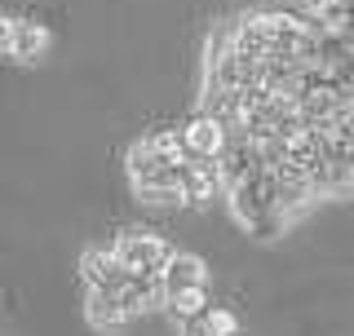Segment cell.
<instances>
[{
    "mask_svg": "<svg viewBox=\"0 0 354 336\" xmlns=\"http://www.w3.org/2000/svg\"><path fill=\"white\" fill-rule=\"evenodd\" d=\"M186 164L169 160L151 138L129 147V177L138 199H147V204H186Z\"/></svg>",
    "mask_w": 354,
    "mask_h": 336,
    "instance_id": "cell-1",
    "label": "cell"
},
{
    "mask_svg": "<svg viewBox=\"0 0 354 336\" xmlns=\"http://www.w3.org/2000/svg\"><path fill=\"white\" fill-rule=\"evenodd\" d=\"M115 252H120V261L142 279H160L164 265H169V256H173V248L164 243V234H155V230H124L115 239Z\"/></svg>",
    "mask_w": 354,
    "mask_h": 336,
    "instance_id": "cell-2",
    "label": "cell"
},
{
    "mask_svg": "<svg viewBox=\"0 0 354 336\" xmlns=\"http://www.w3.org/2000/svg\"><path fill=\"white\" fill-rule=\"evenodd\" d=\"M49 27L36 18H18V14H9L5 18V27H0V49H5V58L9 62H22V66H31V62H40L44 53H49Z\"/></svg>",
    "mask_w": 354,
    "mask_h": 336,
    "instance_id": "cell-3",
    "label": "cell"
},
{
    "mask_svg": "<svg viewBox=\"0 0 354 336\" xmlns=\"http://www.w3.org/2000/svg\"><path fill=\"white\" fill-rule=\"evenodd\" d=\"M186 133V147H191V155H204V160H221L230 147V129H226V120L213 115V111H204L199 106L191 120L182 124Z\"/></svg>",
    "mask_w": 354,
    "mask_h": 336,
    "instance_id": "cell-4",
    "label": "cell"
},
{
    "mask_svg": "<svg viewBox=\"0 0 354 336\" xmlns=\"http://www.w3.org/2000/svg\"><path fill=\"white\" fill-rule=\"evenodd\" d=\"M80 274H84L88 288H102V292H120V288L133 279V270L120 261L115 243H111V248H88L80 256Z\"/></svg>",
    "mask_w": 354,
    "mask_h": 336,
    "instance_id": "cell-5",
    "label": "cell"
},
{
    "mask_svg": "<svg viewBox=\"0 0 354 336\" xmlns=\"http://www.w3.org/2000/svg\"><path fill=\"white\" fill-rule=\"evenodd\" d=\"M164 283V297H177V292H191V288H208V265L199 252H173L169 265L160 274Z\"/></svg>",
    "mask_w": 354,
    "mask_h": 336,
    "instance_id": "cell-6",
    "label": "cell"
},
{
    "mask_svg": "<svg viewBox=\"0 0 354 336\" xmlns=\"http://www.w3.org/2000/svg\"><path fill=\"white\" fill-rule=\"evenodd\" d=\"M84 315H88V323H93L97 332H120L124 323H133V310H129L124 292H102V288H88Z\"/></svg>",
    "mask_w": 354,
    "mask_h": 336,
    "instance_id": "cell-7",
    "label": "cell"
},
{
    "mask_svg": "<svg viewBox=\"0 0 354 336\" xmlns=\"http://www.w3.org/2000/svg\"><path fill=\"white\" fill-rule=\"evenodd\" d=\"M217 190H226V177H221V160H204V155H191V164H186V204H208Z\"/></svg>",
    "mask_w": 354,
    "mask_h": 336,
    "instance_id": "cell-8",
    "label": "cell"
},
{
    "mask_svg": "<svg viewBox=\"0 0 354 336\" xmlns=\"http://www.w3.org/2000/svg\"><path fill=\"white\" fill-rule=\"evenodd\" d=\"M164 310H169L177 323H195L199 315H208V310H213V297H208V288H191V292L164 297Z\"/></svg>",
    "mask_w": 354,
    "mask_h": 336,
    "instance_id": "cell-9",
    "label": "cell"
},
{
    "mask_svg": "<svg viewBox=\"0 0 354 336\" xmlns=\"http://www.w3.org/2000/svg\"><path fill=\"white\" fill-rule=\"evenodd\" d=\"M186 332H191V336H235L239 332V319L230 315L226 306H213L208 315H199L195 323H186Z\"/></svg>",
    "mask_w": 354,
    "mask_h": 336,
    "instance_id": "cell-10",
    "label": "cell"
}]
</instances>
